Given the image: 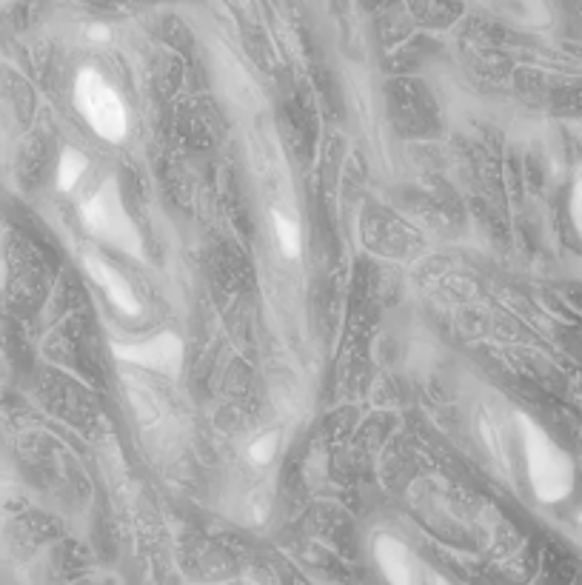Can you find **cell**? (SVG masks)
Returning a JSON list of instances; mask_svg holds the SVG:
<instances>
[{
  "label": "cell",
  "mask_w": 582,
  "mask_h": 585,
  "mask_svg": "<svg viewBox=\"0 0 582 585\" xmlns=\"http://www.w3.org/2000/svg\"><path fill=\"white\" fill-rule=\"evenodd\" d=\"M517 423H520V437H523L528 480H531L537 500L540 503H560L574 491V480H577L571 457L525 414L517 417Z\"/></svg>",
  "instance_id": "6da1fadb"
},
{
  "label": "cell",
  "mask_w": 582,
  "mask_h": 585,
  "mask_svg": "<svg viewBox=\"0 0 582 585\" xmlns=\"http://www.w3.org/2000/svg\"><path fill=\"white\" fill-rule=\"evenodd\" d=\"M80 215H83V226L89 229V234L100 237L103 243L115 246L120 252L135 254V257L143 254V237H140V229H137L132 215L126 212V203H123L115 177H109L95 195L83 203Z\"/></svg>",
  "instance_id": "7a4b0ae2"
},
{
  "label": "cell",
  "mask_w": 582,
  "mask_h": 585,
  "mask_svg": "<svg viewBox=\"0 0 582 585\" xmlns=\"http://www.w3.org/2000/svg\"><path fill=\"white\" fill-rule=\"evenodd\" d=\"M75 106H78L83 120L92 126V132L109 143H120L129 132V115H126L123 100L115 92V86H109V80L95 69H80L78 72Z\"/></svg>",
  "instance_id": "3957f363"
},
{
  "label": "cell",
  "mask_w": 582,
  "mask_h": 585,
  "mask_svg": "<svg viewBox=\"0 0 582 585\" xmlns=\"http://www.w3.org/2000/svg\"><path fill=\"white\" fill-rule=\"evenodd\" d=\"M115 354L120 360H129L137 366L157 371H180V357H183V343L177 340L172 332L149 337L146 343H135V346H115Z\"/></svg>",
  "instance_id": "277c9868"
},
{
  "label": "cell",
  "mask_w": 582,
  "mask_h": 585,
  "mask_svg": "<svg viewBox=\"0 0 582 585\" xmlns=\"http://www.w3.org/2000/svg\"><path fill=\"white\" fill-rule=\"evenodd\" d=\"M374 560L388 583L408 585L420 577V560L397 537H388V534L377 537L374 540Z\"/></svg>",
  "instance_id": "5b68a950"
},
{
  "label": "cell",
  "mask_w": 582,
  "mask_h": 585,
  "mask_svg": "<svg viewBox=\"0 0 582 585\" xmlns=\"http://www.w3.org/2000/svg\"><path fill=\"white\" fill-rule=\"evenodd\" d=\"M83 266H86V272L92 274V280L103 289V294L109 297V303L115 306L117 312L129 314V317H137V314L143 312V306H140V300H137L132 283L117 272V269H112L106 260L89 254V257L83 260Z\"/></svg>",
  "instance_id": "8992f818"
},
{
  "label": "cell",
  "mask_w": 582,
  "mask_h": 585,
  "mask_svg": "<svg viewBox=\"0 0 582 585\" xmlns=\"http://www.w3.org/2000/svg\"><path fill=\"white\" fill-rule=\"evenodd\" d=\"M86 157L78 149H63L58 160V189L60 192H72L80 183V177L86 172Z\"/></svg>",
  "instance_id": "52a82bcc"
},
{
  "label": "cell",
  "mask_w": 582,
  "mask_h": 585,
  "mask_svg": "<svg viewBox=\"0 0 582 585\" xmlns=\"http://www.w3.org/2000/svg\"><path fill=\"white\" fill-rule=\"evenodd\" d=\"M274 237L280 243V252L286 257H297L300 249H303V234H300V226L291 220V217L274 212Z\"/></svg>",
  "instance_id": "ba28073f"
},
{
  "label": "cell",
  "mask_w": 582,
  "mask_h": 585,
  "mask_svg": "<svg viewBox=\"0 0 582 585\" xmlns=\"http://www.w3.org/2000/svg\"><path fill=\"white\" fill-rule=\"evenodd\" d=\"M277 446H280V434L277 431L263 434V437H257L252 446H249V460L257 463V466H269L274 460V454H277Z\"/></svg>",
  "instance_id": "9c48e42d"
},
{
  "label": "cell",
  "mask_w": 582,
  "mask_h": 585,
  "mask_svg": "<svg viewBox=\"0 0 582 585\" xmlns=\"http://www.w3.org/2000/svg\"><path fill=\"white\" fill-rule=\"evenodd\" d=\"M571 220L577 226V232L582 234V172L574 180V189H571Z\"/></svg>",
  "instance_id": "30bf717a"
},
{
  "label": "cell",
  "mask_w": 582,
  "mask_h": 585,
  "mask_svg": "<svg viewBox=\"0 0 582 585\" xmlns=\"http://www.w3.org/2000/svg\"><path fill=\"white\" fill-rule=\"evenodd\" d=\"M89 40H95V43H106V40L112 38V32H109V26H103V23H95V26H89Z\"/></svg>",
  "instance_id": "8fae6325"
}]
</instances>
